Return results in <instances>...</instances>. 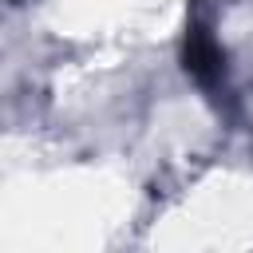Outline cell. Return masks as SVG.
Wrapping results in <instances>:
<instances>
[{
  "mask_svg": "<svg viewBox=\"0 0 253 253\" xmlns=\"http://www.w3.org/2000/svg\"><path fill=\"white\" fill-rule=\"evenodd\" d=\"M182 59H186V71H190L198 83H213V79L225 71V55H221V47L213 43V36H210L202 24H190V28H186Z\"/></svg>",
  "mask_w": 253,
  "mask_h": 253,
  "instance_id": "6da1fadb",
  "label": "cell"
}]
</instances>
